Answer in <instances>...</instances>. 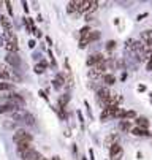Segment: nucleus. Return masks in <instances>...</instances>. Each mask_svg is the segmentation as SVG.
Masks as SVG:
<instances>
[{"instance_id": "nucleus-1", "label": "nucleus", "mask_w": 152, "mask_h": 160, "mask_svg": "<svg viewBox=\"0 0 152 160\" xmlns=\"http://www.w3.org/2000/svg\"><path fill=\"white\" fill-rule=\"evenodd\" d=\"M13 140H14L16 144H19V143H32V135L27 133L26 130H17L13 135Z\"/></svg>"}, {"instance_id": "nucleus-2", "label": "nucleus", "mask_w": 152, "mask_h": 160, "mask_svg": "<svg viewBox=\"0 0 152 160\" xmlns=\"http://www.w3.org/2000/svg\"><path fill=\"white\" fill-rule=\"evenodd\" d=\"M97 7H98L97 2H92V0H84V2H79L78 11H81V13H92L94 10H97Z\"/></svg>"}, {"instance_id": "nucleus-3", "label": "nucleus", "mask_w": 152, "mask_h": 160, "mask_svg": "<svg viewBox=\"0 0 152 160\" xmlns=\"http://www.w3.org/2000/svg\"><path fill=\"white\" fill-rule=\"evenodd\" d=\"M7 35H8V40H7V43H5V48H7L8 52L16 54V52H17V40H16V37H14L13 33H7Z\"/></svg>"}, {"instance_id": "nucleus-4", "label": "nucleus", "mask_w": 152, "mask_h": 160, "mask_svg": "<svg viewBox=\"0 0 152 160\" xmlns=\"http://www.w3.org/2000/svg\"><path fill=\"white\" fill-rule=\"evenodd\" d=\"M113 95H111V92L108 90V87H103V89H100L98 90V98H100V102L106 106L108 105V102H110V98H111Z\"/></svg>"}, {"instance_id": "nucleus-5", "label": "nucleus", "mask_w": 152, "mask_h": 160, "mask_svg": "<svg viewBox=\"0 0 152 160\" xmlns=\"http://www.w3.org/2000/svg\"><path fill=\"white\" fill-rule=\"evenodd\" d=\"M122 154H124V149H122V146H120L119 143L114 144V146L110 149V155H111L113 160H119V158L122 157Z\"/></svg>"}, {"instance_id": "nucleus-6", "label": "nucleus", "mask_w": 152, "mask_h": 160, "mask_svg": "<svg viewBox=\"0 0 152 160\" xmlns=\"http://www.w3.org/2000/svg\"><path fill=\"white\" fill-rule=\"evenodd\" d=\"M8 103H11V105H14L16 108H19V106H24V98L21 97V95H17V94H11V95H8Z\"/></svg>"}, {"instance_id": "nucleus-7", "label": "nucleus", "mask_w": 152, "mask_h": 160, "mask_svg": "<svg viewBox=\"0 0 152 160\" xmlns=\"http://www.w3.org/2000/svg\"><path fill=\"white\" fill-rule=\"evenodd\" d=\"M117 141H119V135L117 133H110L106 136V140H105V146L111 149L114 144H117Z\"/></svg>"}, {"instance_id": "nucleus-8", "label": "nucleus", "mask_w": 152, "mask_h": 160, "mask_svg": "<svg viewBox=\"0 0 152 160\" xmlns=\"http://www.w3.org/2000/svg\"><path fill=\"white\" fill-rule=\"evenodd\" d=\"M21 157H22V160H43V155H41L40 152H37L35 149L29 151L27 154H24V155H21Z\"/></svg>"}, {"instance_id": "nucleus-9", "label": "nucleus", "mask_w": 152, "mask_h": 160, "mask_svg": "<svg viewBox=\"0 0 152 160\" xmlns=\"http://www.w3.org/2000/svg\"><path fill=\"white\" fill-rule=\"evenodd\" d=\"M101 62H105V59H103V56L101 54H94V56H91L89 59H87V63L91 65V67H98Z\"/></svg>"}, {"instance_id": "nucleus-10", "label": "nucleus", "mask_w": 152, "mask_h": 160, "mask_svg": "<svg viewBox=\"0 0 152 160\" xmlns=\"http://www.w3.org/2000/svg\"><path fill=\"white\" fill-rule=\"evenodd\" d=\"M0 24H2V27L7 30V33H11V30H13V26H11V22H10V19H8L7 16L0 14Z\"/></svg>"}, {"instance_id": "nucleus-11", "label": "nucleus", "mask_w": 152, "mask_h": 160, "mask_svg": "<svg viewBox=\"0 0 152 160\" xmlns=\"http://www.w3.org/2000/svg\"><path fill=\"white\" fill-rule=\"evenodd\" d=\"M33 148H32V143H19L17 144V152H19V155H24V154H27L29 151H32Z\"/></svg>"}, {"instance_id": "nucleus-12", "label": "nucleus", "mask_w": 152, "mask_h": 160, "mask_svg": "<svg viewBox=\"0 0 152 160\" xmlns=\"http://www.w3.org/2000/svg\"><path fill=\"white\" fill-rule=\"evenodd\" d=\"M7 62H8L10 65H13V67H19V63H21L19 57H17L16 54H11V52L7 54Z\"/></svg>"}, {"instance_id": "nucleus-13", "label": "nucleus", "mask_w": 152, "mask_h": 160, "mask_svg": "<svg viewBox=\"0 0 152 160\" xmlns=\"http://www.w3.org/2000/svg\"><path fill=\"white\" fill-rule=\"evenodd\" d=\"M17 108L11 103H7V105H2L0 106V114H3V112H14Z\"/></svg>"}, {"instance_id": "nucleus-14", "label": "nucleus", "mask_w": 152, "mask_h": 160, "mask_svg": "<svg viewBox=\"0 0 152 160\" xmlns=\"http://www.w3.org/2000/svg\"><path fill=\"white\" fill-rule=\"evenodd\" d=\"M132 133H133L135 136H147V135H149L147 128H141V127H135V128H132Z\"/></svg>"}, {"instance_id": "nucleus-15", "label": "nucleus", "mask_w": 152, "mask_h": 160, "mask_svg": "<svg viewBox=\"0 0 152 160\" xmlns=\"http://www.w3.org/2000/svg\"><path fill=\"white\" fill-rule=\"evenodd\" d=\"M136 127H141V128H147V125H149V121L146 119V118H136Z\"/></svg>"}, {"instance_id": "nucleus-16", "label": "nucleus", "mask_w": 152, "mask_h": 160, "mask_svg": "<svg viewBox=\"0 0 152 160\" xmlns=\"http://www.w3.org/2000/svg\"><path fill=\"white\" fill-rule=\"evenodd\" d=\"M10 78H11V75L7 72V68L0 65V79H5V81H7V79H10Z\"/></svg>"}, {"instance_id": "nucleus-17", "label": "nucleus", "mask_w": 152, "mask_h": 160, "mask_svg": "<svg viewBox=\"0 0 152 160\" xmlns=\"http://www.w3.org/2000/svg\"><path fill=\"white\" fill-rule=\"evenodd\" d=\"M103 81L106 82V86H111V84H114L116 78H114L113 75H105V76H103Z\"/></svg>"}, {"instance_id": "nucleus-18", "label": "nucleus", "mask_w": 152, "mask_h": 160, "mask_svg": "<svg viewBox=\"0 0 152 160\" xmlns=\"http://www.w3.org/2000/svg\"><path fill=\"white\" fill-rule=\"evenodd\" d=\"M135 118H136V112H135V111H125L122 119L125 121V119H135Z\"/></svg>"}, {"instance_id": "nucleus-19", "label": "nucleus", "mask_w": 152, "mask_h": 160, "mask_svg": "<svg viewBox=\"0 0 152 160\" xmlns=\"http://www.w3.org/2000/svg\"><path fill=\"white\" fill-rule=\"evenodd\" d=\"M45 68H46V63H38V65H35V73L41 75L43 72H45Z\"/></svg>"}, {"instance_id": "nucleus-20", "label": "nucleus", "mask_w": 152, "mask_h": 160, "mask_svg": "<svg viewBox=\"0 0 152 160\" xmlns=\"http://www.w3.org/2000/svg\"><path fill=\"white\" fill-rule=\"evenodd\" d=\"M101 73H103V72H100L98 68H92V70L89 72V76H91V78H98Z\"/></svg>"}, {"instance_id": "nucleus-21", "label": "nucleus", "mask_w": 152, "mask_h": 160, "mask_svg": "<svg viewBox=\"0 0 152 160\" xmlns=\"http://www.w3.org/2000/svg\"><path fill=\"white\" fill-rule=\"evenodd\" d=\"M62 84H63V76H62V75L56 76V78H54V86H56V87H60Z\"/></svg>"}, {"instance_id": "nucleus-22", "label": "nucleus", "mask_w": 152, "mask_h": 160, "mask_svg": "<svg viewBox=\"0 0 152 160\" xmlns=\"http://www.w3.org/2000/svg\"><path fill=\"white\" fill-rule=\"evenodd\" d=\"M68 98H70V95L63 94V95L60 97V100H59V105H60V106H65V105H67V102H68Z\"/></svg>"}, {"instance_id": "nucleus-23", "label": "nucleus", "mask_w": 152, "mask_h": 160, "mask_svg": "<svg viewBox=\"0 0 152 160\" xmlns=\"http://www.w3.org/2000/svg\"><path fill=\"white\" fill-rule=\"evenodd\" d=\"M13 86L10 84V82H0V92H2V90H10Z\"/></svg>"}, {"instance_id": "nucleus-24", "label": "nucleus", "mask_w": 152, "mask_h": 160, "mask_svg": "<svg viewBox=\"0 0 152 160\" xmlns=\"http://www.w3.org/2000/svg\"><path fill=\"white\" fill-rule=\"evenodd\" d=\"M114 48H116V41H108V43H106V49L111 51V49H114Z\"/></svg>"}, {"instance_id": "nucleus-25", "label": "nucleus", "mask_w": 152, "mask_h": 160, "mask_svg": "<svg viewBox=\"0 0 152 160\" xmlns=\"http://www.w3.org/2000/svg\"><path fill=\"white\" fill-rule=\"evenodd\" d=\"M120 128H122V130H130V124H128L127 121H124V122L120 124Z\"/></svg>"}, {"instance_id": "nucleus-26", "label": "nucleus", "mask_w": 152, "mask_h": 160, "mask_svg": "<svg viewBox=\"0 0 152 160\" xmlns=\"http://www.w3.org/2000/svg\"><path fill=\"white\" fill-rule=\"evenodd\" d=\"M146 70H147V72H152V59H149V60H147V65H146Z\"/></svg>"}, {"instance_id": "nucleus-27", "label": "nucleus", "mask_w": 152, "mask_h": 160, "mask_svg": "<svg viewBox=\"0 0 152 160\" xmlns=\"http://www.w3.org/2000/svg\"><path fill=\"white\" fill-rule=\"evenodd\" d=\"M7 8H8V13L13 14V10H11V3H10V2H7Z\"/></svg>"}, {"instance_id": "nucleus-28", "label": "nucleus", "mask_w": 152, "mask_h": 160, "mask_svg": "<svg viewBox=\"0 0 152 160\" xmlns=\"http://www.w3.org/2000/svg\"><path fill=\"white\" fill-rule=\"evenodd\" d=\"M51 160H62V158H60V157H52Z\"/></svg>"}]
</instances>
